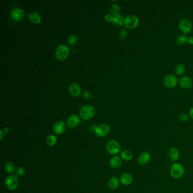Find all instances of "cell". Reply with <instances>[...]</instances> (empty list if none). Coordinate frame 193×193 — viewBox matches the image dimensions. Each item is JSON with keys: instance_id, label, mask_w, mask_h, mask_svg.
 I'll use <instances>...</instances> for the list:
<instances>
[{"instance_id": "1", "label": "cell", "mask_w": 193, "mask_h": 193, "mask_svg": "<svg viewBox=\"0 0 193 193\" xmlns=\"http://www.w3.org/2000/svg\"><path fill=\"white\" fill-rule=\"evenodd\" d=\"M185 169L183 165L179 163L173 164L170 169V174L173 178L178 180L184 176Z\"/></svg>"}, {"instance_id": "2", "label": "cell", "mask_w": 193, "mask_h": 193, "mask_svg": "<svg viewBox=\"0 0 193 193\" xmlns=\"http://www.w3.org/2000/svg\"><path fill=\"white\" fill-rule=\"evenodd\" d=\"M95 113V109L91 105H84L79 111V115L84 120H88L94 117Z\"/></svg>"}, {"instance_id": "3", "label": "cell", "mask_w": 193, "mask_h": 193, "mask_svg": "<svg viewBox=\"0 0 193 193\" xmlns=\"http://www.w3.org/2000/svg\"><path fill=\"white\" fill-rule=\"evenodd\" d=\"M106 148L108 153L112 155H115L119 153L121 147L119 143L117 140H112L107 143Z\"/></svg>"}, {"instance_id": "4", "label": "cell", "mask_w": 193, "mask_h": 193, "mask_svg": "<svg viewBox=\"0 0 193 193\" xmlns=\"http://www.w3.org/2000/svg\"><path fill=\"white\" fill-rule=\"evenodd\" d=\"M69 48L65 45H59L56 50V56L60 61L66 59L69 54Z\"/></svg>"}, {"instance_id": "5", "label": "cell", "mask_w": 193, "mask_h": 193, "mask_svg": "<svg viewBox=\"0 0 193 193\" xmlns=\"http://www.w3.org/2000/svg\"><path fill=\"white\" fill-rule=\"evenodd\" d=\"M124 25L127 29H135L139 25V19L136 16H129L125 19Z\"/></svg>"}, {"instance_id": "6", "label": "cell", "mask_w": 193, "mask_h": 193, "mask_svg": "<svg viewBox=\"0 0 193 193\" xmlns=\"http://www.w3.org/2000/svg\"><path fill=\"white\" fill-rule=\"evenodd\" d=\"M179 29L183 33H190L193 29L192 23L188 19H182L179 23Z\"/></svg>"}, {"instance_id": "7", "label": "cell", "mask_w": 193, "mask_h": 193, "mask_svg": "<svg viewBox=\"0 0 193 193\" xmlns=\"http://www.w3.org/2000/svg\"><path fill=\"white\" fill-rule=\"evenodd\" d=\"M178 83L177 78L174 74H169L167 75L163 80V84L165 86L168 88H173L176 86Z\"/></svg>"}, {"instance_id": "8", "label": "cell", "mask_w": 193, "mask_h": 193, "mask_svg": "<svg viewBox=\"0 0 193 193\" xmlns=\"http://www.w3.org/2000/svg\"><path fill=\"white\" fill-rule=\"evenodd\" d=\"M5 184L7 188L10 190H14L17 189L18 186V177L15 174H12L9 176L6 180Z\"/></svg>"}, {"instance_id": "9", "label": "cell", "mask_w": 193, "mask_h": 193, "mask_svg": "<svg viewBox=\"0 0 193 193\" xmlns=\"http://www.w3.org/2000/svg\"><path fill=\"white\" fill-rule=\"evenodd\" d=\"M95 132L96 136L102 138L108 134L110 132V127L108 125L105 123L101 124L95 128Z\"/></svg>"}, {"instance_id": "10", "label": "cell", "mask_w": 193, "mask_h": 193, "mask_svg": "<svg viewBox=\"0 0 193 193\" xmlns=\"http://www.w3.org/2000/svg\"><path fill=\"white\" fill-rule=\"evenodd\" d=\"M151 159V154L147 151H144L140 154L138 157V163L140 165L147 164Z\"/></svg>"}, {"instance_id": "11", "label": "cell", "mask_w": 193, "mask_h": 193, "mask_svg": "<svg viewBox=\"0 0 193 193\" xmlns=\"http://www.w3.org/2000/svg\"><path fill=\"white\" fill-rule=\"evenodd\" d=\"M54 133L58 135H61L66 130V125L63 121H58L54 124L53 126Z\"/></svg>"}, {"instance_id": "12", "label": "cell", "mask_w": 193, "mask_h": 193, "mask_svg": "<svg viewBox=\"0 0 193 193\" xmlns=\"http://www.w3.org/2000/svg\"><path fill=\"white\" fill-rule=\"evenodd\" d=\"M24 11L21 8L14 9L11 12V16L12 19L16 21H19L22 20L25 17Z\"/></svg>"}, {"instance_id": "13", "label": "cell", "mask_w": 193, "mask_h": 193, "mask_svg": "<svg viewBox=\"0 0 193 193\" xmlns=\"http://www.w3.org/2000/svg\"><path fill=\"white\" fill-rule=\"evenodd\" d=\"M120 182L122 185L125 186H129L133 182V177L130 173H125L121 175L120 177Z\"/></svg>"}, {"instance_id": "14", "label": "cell", "mask_w": 193, "mask_h": 193, "mask_svg": "<svg viewBox=\"0 0 193 193\" xmlns=\"http://www.w3.org/2000/svg\"><path fill=\"white\" fill-rule=\"evenodd\" d=\"M122 163V160L121 156L115 155L111 158L109 164L112 168L117 169L121 166Z\"/></svg>"}, {"instance_id": "15", "label": "cell", "mask_w": 193, "mask_h": 193, "mask_svg": "<svg viewBox=\"0 0 193 193\" xmlns=\"http://www.w3.org/2000/svg\"><path fill=\"white\" fill-rule=\"evenodd\" d=\"M180 86L184 89H189L193 85V81L189 77L185 76L183 77L180 80Z\"/></svg>"}, {"instance_id": "16", "label": "cell", "mask_w": 193, "mask_h": 193, "mask_svg": "<svg viewBox=\"0 0 193 193\" xmlns=\"http://www.w3.org/2000/svg\"><path fill=\"white\" fill-rule=\"evenodd\" d=\"M80 122V119L77 115L70 116L66 121L67 126L70 128H75L77 127Z\"/></svg>"}, {"instance_id": "17", "label": "cell", "mask_w": 193, "mask_h": 193, "mask_svg": "<svg viewBox=\"0 0 193 193\" xmlns=\"http://www.w3.org/2000/svg\"><path fill=\"white\" fill-rule=\"evenodd\" d=\"M169 157L173 161H176L180 159V152L178 148L172 147L171 148L168 153Z\"/></svg>"}, {"instance_id": "18", "label": "cell", "mask_w": 193, "mask_h": 193, "mask_svg": "<svg viewBox=\"0 0 193 193\" xmlns=\"http://www.w3.org/2000/svg\"><path fill=\"white\" fill-rule=\"evenodd\" d=\"M69 91L70 94L74 97H77L79 96L81 93V88L79 86L78 84L73 83H71L69 86Z\"/></svg>"}, {"instance_id": "19", "label": "cell", "mask_w": 193, "mask_h": 193, "mask_svg": "<svg viewBox=\"0 0 193 193\" xmlns=\"http://www.w3.org/2000/svg\"><path fill=\"white\" fill-rule=\"evenodd\" d=\"M119 186V181L117 177H112L109 179L108 183V186L111 190H115Z\"/></svg>"}, {"instance_id": "20", "label": "cell", "mask_w": 193, "mask_h": 193, "mask_svg": "<svg viewBox=\"0 0 193 193\" xmlns=\"http://www.w3.org/2000/svg\"><path fill=\"white\" fill-rule=\"evenodd\" d=\"M29 19L34 24H39L41 22V17L37 12H35L29 13Z\"/></svg>"}, {"instance_id": "21", "label": "cell", "mask_w": 193, "mask_h": 193, "mask_svg": "<svg viewBox=\"0 0 193 193\" xmlns=\"http://www.w3.org/2000/svg\"><path fill=\"white\" fill-rule=\"evenodd\" d=\"M121 157L122 160L129 161L132 160L133 157V154L130 150H125L121 152Z\"/></svg>"}, {"instance_id": "22", "label": "cell", "mask_w": 193, "mask_h": 193, "mask_svg": "<svg viewBox=\"0 0 193 193\" xmlns=\"http://www.w3.org/2000/svg\"><path fill=\"white\" fill-rule=\"evenodd\" d=\"M124 18L122 15H118L113 18V23L119 26H122L124 23Z\"/></svg>"}, {"instance_id": "23", "label": "cell", "mask_w": 193, "mask_h": 193, "mask_svg": "<svg viewBox=\"0 0 193 193\" xmlns=\"http://www.w3.org/2000/svg\"><path fill=\"white\" fill-rule=\"evenodd\" d=\"M57 137L54 135H50L47 138L46 142L47 144L50 146H53L57 142Z\"/></svg>"}, {"instance_id": "24", "label": "cell", "mask_w": 193, "mask_h": 193, "mask_svg": "<svg viewBox=\"0 0 193 193\" xmlns=\"http://www.w3.org/2000/svg\"><path fill=\"white\" fill-rule=\"evenodd\" d=\"M110 12L114 17L119 15L120 12L119 6L117 4L112 5L110 7Z\"/></svg>"}, {"instance_id": "25", "label": "cell", "mask_w": 193, "mask_h": 193, "mask_svg": "<svg viewBox=\"0 0 193 193\" xmlns=\"http://www.w3.org/2000/svg\"><path fill=\"white\" fill-rule=\"evenodd\" d=\"M5 169L9 173H12L15 171V166L12 162L8 161L5 164Z\"/></svg>"}, {"instance_id": "26", "label": "cell", "mask_w": 193, "mask_h": 193, "mask_svg": "<svg viewBox=\"0 0 193 193\" xmlns=\"http://www.w3.org/2000/svg\"><path fill=\"white\" fill-rule=\"evenodd\" d=\"M185 71V67L182 64H178L175 68V73L178 75L184 74Z\"/></svg>"}, {"instance_id": "27", "label": "cell", "mask_w": 193, "mask_h": 193, "mask_svg": "<svg viewBox=\"0 0 193 193\" xmlns=\"http://www.w3.org/2000/svg\"><path fill=\"white\" fill-rule=\"evenodd\" d=\"M188 41V37L185 35H182L177 38L176 43L178 45H181L184 44Z\"/></svg>"}, {"instance_id": "28", "label": "cell", "mask_w": 193, "mask_h": 193, "mask_svg": "<svg viewBox=\"0 0 193 193\" xmlns=\"http://www.w3.org/2000/svg\"><path fill=\"white\" fill-rule=\"evenodd\" d=\"M77 40H78L77 36L75 35H72L70 36V37H69L67 41L70 45H74V44H75L77 43Z\"/></svg>"}, {"instance_id": "29", "label": "cell", "mask_w": 193, "mask_h": 193, "mask_svg": "<svg viewBox=\"0 0 193 193\" xmlns=\"http://www.w3.org/2000/svg\"><path fill=\"white\" fill-rule=\"evenodd\" d=\"M25 171L24 168L23 167H19L16 171V175L17 177L23 176L25 174Z\"/></svg>"}, {"instance_id": "30", "label": "cell", "mask_w": 193, "mask_h": 193, "mask_svg": "<svg viewBox=\"0 0 193 193\" xmlns=\"http://www.w3.org/2000/svg\"><path fill=\"white\" fill-rule=\"evenodd\" d=\"M178 119L182 122H185L188 120V115L185 113H182L178 116Z\"/></svg>"}, {"instance_id": "31", "label": "cell", "mask_w": 193, "mask_h": 193, "mask_svg": "<svg viewBox=\"0 0 193 193\" xmlns=\"http://www.w3.org/2000/svg\"><path fill=\"white\" fill-rule=\"evenodd\" d=\"M126 35H127V33L125 29H122L121 31H119V36L121 39H124L125 38H126Z\"/></svg>"}, {"instance_id": "32", "label": "cell", "mask_w": 193, "mask_h": 193, "mask_svg": "<svg viewBox=\"0 0 193 193\" xmlns=\"http://www.w3.org/2000/svg\"><path fill=\"white\" fill-rule=\"evenodd\" d=\"M113 18L114 17H113L112 15L108 14L105 16V20L107 22H110L113 21Z\"/></svg>"}, {"instance_id": "33", "label": "cell", "mask_w": 193, "mask_h": 193, "mask_svg": "<svg viewBox=\"0 0 193 193\" xmlns=\"http://www.w3.org/2000/svg\"><path fill=\"white\" fill-rule=\"evenodd\" d=\"M83 96L84 97V98H85L86 99H90L91 98V94L89 92H87V91H85L83 93Z\"/></svg>"}, {"instance_id": "34", "label": "cell", "mask_w": 193, "mask_h": 193, "mask_svg": "<svg viewBox=\"0 0 193 193\" xmlns=\"http://www.w3.org/2000/svg\"><path fill=\"white\" fill-rule=\"evenodd\" d=\"M187 42L191 44V45H193V37H189L188 38V41Z\"/></svg>"}, {"instance_id": "35", "label": "cell", "mask_w": 193, "mask_h": 193, "mask_svg": "<svg viewBox=\"0 0 193 193\" xmlns=\"http://www.w3.org/2000/svg\"><path fill=\"white\" fill-rule=\"evenodd\" d=\"M189 115H190V117L193 119V107H192V108L190 109V112H189Z\"/></svg>"}, {"instance_id": "36", "label": "cell", "mask_w": 193, "mask_h": 193, "mask_svg": "<svg viewBox=\"0 0 193 193\" xmlns=\"http://www.w3.org/2000/svg\"><path fill=\"white\" fill-rule=\"evenodd\" d=\"M4 132H3L2 130H1L0 131V135H1V138L0 140H2L4 138Z\"/></svg>"}, {"instance_id": "37", "label": "cell", "mask_w": 193, "mask_h": 193, "mask_svg": "<svg viewBox=\"0 0 193 193\" xmlns=\"http://www.w3.org/2000/svg\"><path fill=\"white\" fill-rule=\"evenodd\" d=\"M4 133H7L9 132L8 128H5L4 129Z\"/></svg>"}]
</instances>
